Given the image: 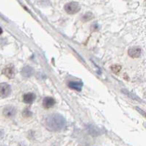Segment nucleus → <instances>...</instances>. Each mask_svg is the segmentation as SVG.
Listing matches in <instances>:
<instances>
[{"label": "nucleus", "mask_w": 146, "mask_h": 146, "mask_svg": "<svg viewBox=\"0 0 146 146\" xmlns=\"http://www.w3.org/2000/svg\"><path fill=\"white\" fill-rule=\"evenodd\" d=\"M65 119L60 114L49 115L45 120V124L47 129L51 131H59L65 126Z\"/></svg>", "instance_id": "f257e3e1"}, {"label": "nucleus", "mask_w": 146, "mask_h": 146, "mask_svg": "<svg viewBox=\"0 0 146 146\" xmlns=\"http://www.w3.org/2000/svg\"><path fill=\"white\" fill-rule=\"evenodd\" d=\"M65 11L68 14H75L81 10V6L78 2H68L65 5Z\"/></svg>", "instance_id": "f03ea898"}, {"label": "nucleus", "mask_w": 146, "mask_h": 146, "mask_svg": "<svg viewBox=\"0 0 146 146\" xmlns=\"http://www.w3.org/2000/svg\"><path fill=\"white\" fill-rule=\"evenodd\" d=\"M11 88L7 83H1L0 84V97L6 98L11 94Z\"/></svg>", "instance_id": "7ed1b4c3"}, {"label": "nucleus", "mask_w": 146, "mask_h": 146, "mask_svg": "<svg viewBox=\"0 0 146 146\" xmlns=\"http://www.w3.org/2000/svg\"><path fill=\"white\" fill-rule=\"evenodd\" d=\"M16 114V109L13 106H7L3 110V115L6 117H12Z\"/></svg>", "instance_id": "20e7f679"}, {"label": "nucleus", "mask_w": 146, "mask_h": 146, "mask_svg": "<svg viewBox=\"0 0 146 146\" xmlns=\"http://www.w3.org/2000/svg\"><path fill=\"white\" fill-rule=\"evenodd\" d=\"M128 54L132 58H137V57H140L141 54H142V50L139 47H132V48H129L128 51Z\"/></svg>", "instance_id": "39448f33"}, {"label": "nucleus", "mask_w": 146, "mask_h": 146, "mask_svg": "<svg viewBox=\"0 0 146 146\" xmlns=\"http://www.w3.org/2000/svg\"><path fill=\"white\" fill-rule=\"evenodd\" d=\"M55 104V100L52 97H46L43 99V105L46 108H51L53 107Z\"/></svg>", "instance_id": "423d86ee"}, {"label": "nucleus", "mask_w": 146, "mask_h": 146, "mask_svg": "<svg viewBox=\"0 0 146 146\" xmlns=\"http://www.w3.org/2000/svg\"><path fill=\"white\" fill-rule=\"evenodd\" d=\"M23 98H24L23 100H24V103L32 104L36 98V96L33 93H28L24 95Z\"/></svg>", "instance_id": "0eeeda50"}, {"label": "nucleus", "mask_w": 146, "mask_h": 146, "mask_svg": "<svg viewBox=\"0 0 146 146\" xmlns=\"http://www.w3.org/2000/svg\"><path fill=\"white\" fill-rule=\"evenodd\" d=\"M83 86V83L82 82H70L68 83V87L71 89H74L77 91H81Z\"/></svg>", "instance_id": "6e6552de"}, {"label": "nucleus", "mask_w": 146, "mask_h": 146, "mask_svg": "<svg viewBox=\"0 0 146 146\" xmlns=\"http://www.w3.org/2000/svg\"><path fill=\"white\" fill-rule=\"evenodd\" d=\"M34 73V70L33 68L29 66H25L21 70V75L24 77H30Z\"/></svg>", "instance_id": "1a4fd4ad"}, {"label": "nucleus", "mask_w": 146, "mask_h": 146, "mask_svg": "<svg viewBox=\"0 0 146 146\" xmlns=\"http://www.w3.org/2000/svg\"><path fill=\"white\" fill-rule=\"evenodd\" d=\"M2 73H3L7 77L10 78V79H12V78H13L14 76H15V71H14L13 68L12 67L5 68L3 70Z\"/></svg>", "instance_id": "9d476101"}, {"label": "nucleus", "mask_w": 146, "mask_h": 146, "mask_svg": "<svg viewBox=\"0 0 146 146\" xmlns=\"http://www.w3.org/2000/svg\"><path fill=\"white\" fill-rule=\"evenodd\" d=\"M93 17H94V15H93L92 13H87L83 16V20H84V21H90V20H91V19H93Z\"/></svg>", "instance_id": "9b49d317"}, {"label": "nucleus", "mask_w": 146, "mask_h": 146, "mask_svg": "<svg viewBox=\"0 0 146 146\" xmlns=\"http://www.w3.org/2000/svg\"><path fill=\"white\" fill-rule=\"evenodd\" d=\"M111 69H112V70L115 74H118L120 71V70H121V66L118 65H112V67H111Z\"/></svg>", "instance_id": "f8f14e48"}, {"label": "nucleus", "mask_w": 146, "mask_h": 146, "mask_svg": "<svg viewBox=\"0 0 146 146\" xmlns=\"http://www.w3.org/2000/svg\"><path fill=\"white\" fill-rule=\"evenodd\" d=\"M23 115H24V117H30L32 115V112L29 111L28 109H25V110H24V112H23Z\"/></svg>", "instance_id": "ddd939ff"}, {"label": "nucleus", "mask_w": 146, "mask_h": 146, "mask_svg": "<svg viewBox=\"0 0 146 146\" xmlns=\"http://www.w3.org/2000/svg\"><path fill=\"white\" fill-rule=\"evenodd\" d=\"M136 109H137V110L138 111H139V112H140L141 114H143V116H144V117H145V112H143V110H141V109H139V107H137V108H136Z\"/></svg>", "instance_id": "4468645a"}, {"label": "nucleus", "mask_w": 146, "mask_h": 146, "mask_svg": "<svg viewBox=\"0 0 146 146\" xmlns=\"http://www.w3.org/2000/svg\"><path fill=\"white\" fill-rule=\"evenodd\" d=\"M2 29L1 27H0V35L2 34Z\"/></svg>", "instance_id": "2eb2a0df"}]
</instances>
